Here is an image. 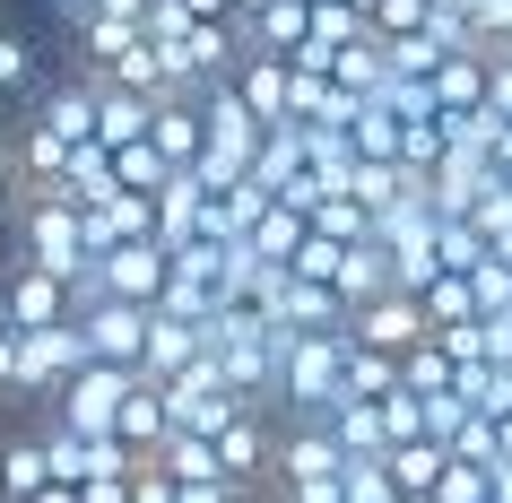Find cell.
Returning a JSON list of instances; mask_svg holds the SVG:
<instances>
[{
	"mask_svg": "<svg viewBox=\"0 0 512 503\" xmlns=\"http://www.w3.org/2000/svg\"><path fill=\"white\" fill-rule=\"evenodd\" d=\"M400 486H391V469L382 460H348V503H391Z\"/></svg>",
	"mask_w": 512,
	"mask_h": 503,
	"instance_id": "33",
	"label": "cell"
},
{
	"mask_svg": "<svg viewBox=\"0 0 512 503\" xmlns=\"http://www.w3.org/2000/svg\"><path fill=\"white\" fill-rule=\"evenodd\" d=\"M148 148H157L174 174H200V157H209V113H200V96H165Z\"/></svg>",
	"mask_w": 512,
	"mask_h": 503,
	"instance_id": "14",
	"label": "cell"
},
{
	"mask_svg": "<svg viewBox=\"0 0 512 503\" xmlns=\"http://www.w3.org/2000/svg\"><path fill=\"white\" fill-rule=\"evenodd\" d=\"M165 408H174V434H200V443H217L235 417H252L235 391H226V373H217V356L209 365H191L183 382H165Z\"/></svg>",
	"mask_w": 512,
	"mask_h": 503,
	"instance_id": "4",
	"label": "cell"
},
{
	"mask_svg": "<svg viewBox=\"0 0 512 503\" xmlns=\"http://www.w3.org/2000/svg\"><path fill=\"white\" fill-rule=\"evenodd\" d=\"M157 469L174 477V486H209V477H226V469H217V443H200V434H174V443L157 451Z\"/></svg>",
	"mask_w": 512,
	"mask_h": 503,
	"instance_id": "27",
	"label": "cell"
},
{
	"mask_svg": "<svg viewBox=\"0 0 512 503\" xmlns=\"http://www.w3.org/2000/svg\"><path fill=\"white\" fill-rule=\"evenodd\" d=\"M313 235L356 252V243H374V209H365V200H348V191H330L322 209H313Z\"/></svg>",
	"mask_w": 512,
	"mask_h": 503,
	"instance_id": "25",
	"label": "cell"
},
{
	"mask_svg": "<svg viewBox=\"0 0 512 503\" xmlns=\"http://www.w3.org/2000/svg\"><path fill=\"white\" fill-rule=\"evenodd\" d=\"M495 503H512V469H495Z\"/></svg>",
	"mask_w": 512,
	"mask_h": 503,
	"instance_id": "41",
	"label": "cell"
},
{
	"mask_svg": "<svg viewBox=\"0 0 512 503\" xmlns=\"http://www.w3.org/2000/svg\"><path fill=\"white\" fill-rule=\"evenodd\" d=\"M478 105H486V53L443 61V79H434V113L452 122V113H478Z\"/></svg>",
	"mask_w": 512,
	"mask_h": 503,
	"instance_id": "23",
	"label": "cell"
},
{
	"mask_svg": "<svg viewBox=\"0 0 512 503\" xmlns=\"http://www.w3.org/2000/svg\"><path fill=\"white\" fill-rule=\"evenodd\" d=\"M35 503H87V495H79V486H44Z\"/></svg>",
	"mask_w": 512,
	"mask_h": 503,
	"instance_id": "38",
	"label": "cell"
},
{
	"mask_svg": "<svg viewBox=\"0 0 512 503\" xmlns=\"http://www.w3.org/2000/svg\"><path fill=\"white\" fill-rule=\"evenodd\" d=\"M0 477H9V503H35L44 486H61V477H53V451H44L35 425H9V443H0Z\"/></svg>",
	"mask_w": 512,
	"mask_h": 503,
	"instance_id": "15",
	"label": "cell"
},
{
	"mask_svg": "<svg viewBox=\"0 0 512 503\" xmlns=\"http://www.w3.org/2000/svg\"><path fill=\"white\" fill-rule=\"evenodd\" d=\"M486 113L512 122V53H486Z\"/></svg>",
	"mask_w": 512,
	"mask_h": 503,
	"instance_id": "34",
	"label": "cell"
},
{
	"mask_svg": "<svg viewBox=\"0 0 512 503\" xmlns=\"http://www.w3.org/2000/svg\"><path fill=\"white\" fill-rule=\"evenodd\" d=\"M209 209H217V191L200 183V174H174V183L157 191V243H165V252L209 243Z\"/></svg>",
	"mask_w": 512,
	"mask_h": 503,
	"instance_id": "13",
	"label": "cell"
},
{
	"mask_svg": "<svg viewBox=\"0 0 512 503\" xmlns=\"http://www.w3.org/2000/svg\"><path fill=\"white\" fill-rule=\"evenodd\" d=\"M9 313H18V330H61V321H79V295L61 287L53 269H35L27 252H9Z\"/></svg>",
	"mask_w": 512,
	"mask_h": 503,
	"instance_id": "7",
	"label": "cell"
},
{
	"mask_svg": "<svg viewBox=\"0 0 512 503\" xmlns=\"http://www.w3.org/2000/svg\"><path fill=\"white\" fill-rule=\"evenodd\" d=\"M113 434H122V443L139 451V460H157V451L174 443V408H165V391H157V382H139V391L122 399V417H113Z\"/></svg>",
	"mask_w": 512,
	"mask_h": 503,
	"instance_id": "16",
	"label": "cell"
},
{
	"mask_svg": "<svg viewBox=\"0 0 512 503\" xmlns=\"http://www.w3.org/2000/svg\"><path fill=\"white\" fill-rule=\"evenodd\" d=\"M0 503H9V477H0Z\"/></svg>",
	"mask_w": 512,
	"mask_h": 503,
	"instance_id": "44",
	"label": "cell"
},
{
	"mask_svg": "<svg viewBox=\"0 0 512 503\" xmlns=\"http://www.w3.org/2000/svg\"><path fill=\"white\" fill-rule=\"evenodd\" d=\"M278 330L330 339V330H348V304H339V287H304V278H287V295H278Z\"/></svg>",
	"mask_w": 512,
	"mask_h": 503,
	"instance_id": "17",
	"label": "cell"
},
{
	"mask_svg": "<svg viewBox=\"0 0 512 503\" xmlns=\"http://www.w3.org/2000/svg\"><path fill=\"white\" fill-rule=\"evenodd\" d=\"M382 295H400L391 252H382V243H356L348 261H339V304H348V313H365V304H382Z\"/></svg>",
	"mask_w": 512,
	"mask_h": 503,
	"instance_id": "19",
	"label": "cell"
},
{
	"mask_svg": "<svg viewBox=\"0 0 512 503\" xmlns=\"http://www.w3.org/2000/svg\"><path fill=\"white\" fill-rule=\"evenodd\" d=\"M304 243H313V217H304V209H270V226L252 235V252H261L270 269H296Z\"/></svg>",
	"mask_w": 512,
	"mask_h": 503,
	"instance_id": "26",
	"label": "cell"
},
{
	"mask_svg": "<svg viewBox=\"0 0 512 503\" xmlns=\"http://www.w3.org/2000/svg\"><path fill=\"white\" fill-rule=\"evenodd\" d=\"M18 252H27L35 269H53L70 295L96 278V252H87V209H70V200H27V209H18Z\"/></svg>",
	"mask_w": 512,
	"mask_h": 503,
	"instance_id": "2",
	"label": "cell"
},
{
	"mask_svg": "<svg viewBox=\"0 0 512 503\" xmlns=\"http://www.w3.org/2000/svg\"><path fill=\"white\" fill-rule=\"evenodd\" d=\"M87 503H131V477H96V486H79Z\"/></svg>",
	"mask_w": 512,
	"mask_h": 503,
	"instance_id": "35",
	"label": "cell"
},
{
	"mask_svg": "<svg viewBox=\"0 0 512 503\" xmlns=\"http://www.w3.org/2000/svg\"><path fill=\"white\" fill-rule=\"evenodd\" d=\"M434 27V0H382L374 9V35H426Z\"/></svg>",
	"mask_w": 512,
	"mask_h": 503,
	"instance_id": "31",
	"label": "cell"
},
{
	"mask_svg": "<svg viewBox=\"0 0 512 503\" xmlns=\"http://www.w3.org/2000/svg\"><path fill=\"white\" fill-rule=\"evenodd\" d=\"M0 174H18V139H9V122H0Z\"/></svg>",
	"mask_w": 512,
	"mask_h": 503,
	"instance_id": "37",
	"label": "cell"
},
{
	"mask_svg": "<svg viewBox=\"0 0 512 503\" xmlns=\"http://www.w3.org/2000/svg\"><path fill=\"white\" fill-rule=\"evenodd\" d=\"M469 287H478V313H486V321H495V313H512V261H504V252H495V261H486L478 278H469Z\"/></svg>",
	"mask_w": 512,
	"mask_h": 503,
	"instance_id": "32",
	"label": "cell"
},
{
	"mask_svg": "<svg viewBox=\"0 0 512 503\" xmlns=\"http://www.w3.org/2000/svg\"><path fill=\"white\" fill-rule=\"evenodd\" d=\"M191 365H209V330L200 321H174V313H157L148 321V356H139V382H183Z\"/></svg>",
	"mask_w": 512,
	"mask_h": 503,
	"instance_id": "12",
	"label": "cell"
},
{
	"mask_svg": "<svg viewBox=\"0 0 512 503\" xmlns=\"http://www.w3.org/2000/svg\"><path fill=\"white\" fill-rule=\"evenodd\" d=\"M0 330H18V313H9V269H0Z\"/></svg>",
	"mask_w": 512,
	"mask_h": 503,
	"instance_id": "40",
	"label": "cell"
},
{
	"mask_svg": "<svg viewBox=\"0 0 512 503\" xmlns=\"http://www.w3.org/2000/svg\"><path fill=\"white\" fill-rule=\"evenodd\" d=\"M96 287H105L113 304L157 313L165 287H174V252H165V243H122V252H105V261H96Z\"/></svg>",
	"mask_w": 512,
	"mask_h": 503,
	"instance_id": "6",
	"label": "cell"
},
{
	"mask_svg": "<svg viewBox=\"0 0 512 503\" xmlns=\"http://www.w3.org/2000/svg\"><path fill=\"white\" fill-rule=\"evenodd\" d=\"M44 87H53V79H35V35L27 27H0V96H27V105H35Z\"/></svg>",
	"mask_w": 512,
	"mask_h": 503,
	"instance_id": "24",
	"label": "cell"
},
{
	"mask_svg": "<svg viewBox=\"0 0 512 503\" xmlns=\"http://www.w3.org/2000/svg\"><path fill=\"white\" fill-rule=\"evenodd\" d=\"M417 304H426L434 339H443V330H460V321H486V313H478V287H469V278H443V287H426Z\"/></svg>",
	"mask_w": 512,
	"mask_h": 503,
	"instance_id": "28",
	"label": "cell"
},
{
	"mask_svg": "<svg viewBox=\"0 0 512 503\" xmlns=\"http://www.w3.org/2000/svg\"><path fill=\"white\" fill-rule=\"evenodd\" d=\"M330 477H348V451H339L330 417H287L278 425V486L296 495V486H330Z\"/></svg>",
	"mask_w": 512,
	"mask_h": 503,
	"instance_id": "5",
	"label": "cell"
},
{
	"mask_svg": "<svg viewBox=\"0 0 512 503\" xmlns=\"http://www.w3.org/2000/svg\"><path fill=\"white\" fill-rule=\"evenodd\" d=\"M148 321L157 313H139V304H87L79 313V330H87V347H96V365H131L139 373V356H148Z\"/></svg>",
	"mask_w": 512,
	"mask_h": 503,
	"instance_id": "10",
	"label": "cell"
},
{
	"mask_svg": "<svg viewBox=\"0 0 512 503\" xmlns=\"http://www.w3.org/2000/svg\"><path fill=\"white\" fill-rule=\"evenodd\" d=\"M348 339H356V347H382V356H417V347L434 339V321H426L417 295H382V304L348 313Z\"/></svg>",
	"mask_w": 512,
	"mask_h": 503,
	"instance_id": "9",
	"label": "cell"
},
{
	"mask_svg": "<svg viewBox=\"0 0 512 503\" xmlns=\"http://www.w3.org/2000/svg\"><path fill=\"white\" fill-rule=\"evenodd\" d=\"M191 18H200V27H226V18H235V0H183Z\"/></svg>",
	"mask_w": 512,
	"mask_h": 503,
	"instance_id": "36",
	"label": "cell"
},
{
	"mask_svg": "<svg viewBox=\"0 0 512 503\" xmlns=\"http://www.w3.org/2000/svg\"><path fill=\"white\" fill-rule=\"evenodd\" d=\"M157 131V96H131V87H105V122H96V148H148Z\"/></svg>",
	"mask_w": 512,
	"mask_h": 503,
	"instance_id": "18",
	"label": "cell"
},
{
	"mask_svg": "<svg viewBox=\"0 0 512 503\" xmlns=\"http://www.w3.org/2000/svg\"><path fill=\"white\" fill-rule=\"evenodd\" d=\"M348 9H356V18H365V27H374V9H382V0H348Z\"/></svg>",
	"mask_w": 512,
	"mask_h": 503,
	"instance_id": "43",
	"label": "cell"
},
{
	"mask_svg": "<svg viewBox=\"0 0 512 503\" xmlns=\"http://www.w3.org/2000/svg\"><path fill=\"white\" fill-rule=\"evenodd\" d=\"M0 443H9V425H0Z\"/></svg>",
	"mask_w": 512,
	"mask_h": 503,
	"instance_id": "45",
	"label": "cell"
},
{
	"mask_svg": "<svg viewBox=\"0 0 512 503\" xmlns=\"http://www.w3.org/2000/svg\"><path fill=\"white\" fill-rule=\"evenodd\" d=\"M382 469H391V486L408 503H434V486L452 477V451L443 443H400V451H382Z\"/></svg>",
	"mask_w": 512,
	"mask_h": 503,
	"instance_id": "20",
	"label": "cell"
},
{
	"mask_svg": "<svg viewBox=\"0 0 512 503\" xmlns=\"http://www.w3.org/2000/svg\"><path fill=\"white\" fill-rule=\"evenodd\" d=\"M278 0H235V18H270Z\"/></svg>",
	"mask_w": 512,
	"mask_h": 503,
	"instance_id": "39",
	"label": "cell"
},
{
	"mask_svg": "<svg viewBox=\"0 0 512 503\" xmlns=\"http://www.w3.org/2000/svg\"><path fill=\"white\" fill-rule=\"evenodd\" d=\"M27 113L44 122V131H61L70 148H96V122H105V79H79V70H70V79H53Z\"/></svg>",
	"mask_w": 512,
	"mask_h": 503,
	"instance_id": "8",
	"label": "cell"
},
{
	"mask_svg": "<svg viewBox=\"0 0 512 503\" xmlns=\"http://www.w3.org/2000/svg\"><path fill=\"white\" fill-rule=\"evenodd\" d=\"M330 434H339L348 460H382V451H391V425H382L374 399H339V408H330Z\"/></svg>",
	"mask_w": 512,
	"mask_h": 503,
	"instance_id": "21",
	"label": "cell"
},
{
	"mask_svg": "<svg viewBox=\"0 0 512 503\" xmlns=\"http://www.w3.org/2000/svg\"><path fill=\"white\" fill-rule=\"evenodd\" d=\"M434 9H460V18H478V0H434Z\"/></svg>",
	"mask_w": 512,
	"mask_h": 503,
	"instance_id": "42",
	"label": "cell"
},
{
	"mask_svg": "<svg viewBox=\"0 0 512 503\" xmlns=\"http://www.w3.org/2000/svg\"><path fill=\"white\" fill-rule=\"evenodd\" d=\"M408 391V356H382V347H348V399H400Z\"/></svg>",
	"mask_w": 512,
	"mask_h": 503,
	"instance_id": "22",
	"label": "cell"
},
{
	"mask_svg": "<svg viewBox=\"0 0 512 503\" xmlns=\"http://www.w3.org/2000/svg\"><path fill=\"white\" fill-rule=\"evenodd\" d=\"M408 391H417V399H452L460 391V365L443 356V339H426L417 356H408Z\"/></svg>",
	"mask_w": 512,
	"mask_h": 503,
	"instance_id": "29",
	"label": "cell"
},
{
	"mask_svg": "<svg viewBox=\"0 0 512 503\" xmlns=\"http://www.w3.org/2000/svg\"><path fill=\"white\" fill-rule=\"evenodd\" d=\"M382 425H391V451H400V443H426V399H417V391L382 399Z\"/></svg>",
	"mask_w": 512,
	"mask_h": 503,
	"instance_id": "30",
	"label": "cell"
},
{
	"mask_svg": "<svg viewBox=\"0 0 512 503\" xmlns=\"http://www.w3.org/2000/svg\"><path fill=\"white\" fill-rule=\"evenodd\" d=\"M131 391H139L131 365H87L79 382L53 399V417H35V425H70V434L96 443V434H113V417H122V399H131Z\"/></svg>",
	"mask_w": 512,
	"mask_h": 503,
	"instance_id": "3",
	"label": "cell"
},
{
	"mask_svg": "<svg viewBox=\"0 0 512 503\" xmlns=\"http://www.w3.org/2000/svg\"><path fill=\"white\" fill-rule=\"evenodd\" d=\"M235 96L252 105V122H261V131L296 122V61H278V53H243V70H235Z\"/></svg>",
	"mask_w": 512,
	"mask_h": 503,
	"instance_id": "11",
	"label": "cell"
},
{
	"mask_svg": "<svg viewBox=\"0 0 512 503\" xmlns=\"http://www.w3.org/2000/svg\"><path fill=\"white\" fill-rule=\"evenodd\" d=\"M348 330L330 339H304V330H278V408L287 417H330L348 399Z\"/></svg>",
	"mask_w": 512,
	"mask_h": 503,
	"instance_id": "1",
	"label": "cell"
}]
</instances>
